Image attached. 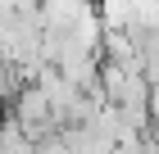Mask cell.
Wrapping results in <instances>:
<instances>
[{
  "label": "cell",
  "mask_w": 159,
  "mask_h": 154,
  "mask_svg": "<svg viewBox=\"0 0 159 154\" xmlns=\"http://www.w3.org/2000/svg\"><path fill=\"white\" fill-rule=\"evenodd\" d=\"M14 118L23 122V131L32 136V141L59 131V122H55V104H50V95H46L41 82H23L18 91H14Z\"/></svg>",
  "instance_id": "cell-1"
},
{
  "label": "cell",
  "mask_w": 159,
  "mask_h": 154,
  "mask_svg": "<svg viewBox=\"0 0 159 154\" xmlns=\"http://www.w3.org/2000/svg\"><path fill=\"white\" fill-rule=\"evenodd\" d=\"M96 9V0H41V9H37V18H41V27H55V32H68V27L82 18V14H91Z\"/></svg>",
  "instance_id": "cell-2"
},
{
  "label": "cell",
  "mask_w": 159,
  "mask_h": 154,
  "mask_svg": "<svg viewBox=\"0 0 159 154\" xmlns=\"http://www.w3.org/2000/svg\"><path fill=\"white\" fill-rule=\"evenodd\" d=\"M0 154H37V141L23 131L18 118H5V122H0Z\"/></svg>",
  "instance_id": "cell-3"
},
{
  "label": "cell",
  "mask_w": 159,
  "mask_h": 154,
  "mask_svg": "<svg viewBox=\"0 0 159 154\" xmlns=\"http://www.w3.org/2000/svg\"><path fill=\"white\" fill-rule=\"evenodd\" d=\"M37 154H73V145H68L64 131H50V136H41V141H37Z\"/></svg>",
  "instance_id": "cell-4"
},
{
  "label": "cell",
  "mask_w": 159,
  "mask_h": 154,
  "mask_svg": "<svg viewBox=\"0 0 159 154\" xmlns=\"http://www.w3.org/2000/svg\"><path fill=\"white\" fill-rule=\"evenodd\" d=\"M150 131H155V136H159V109H155V122H150Z\"/></svg>",
  "instance_id": "cell-5"
}]
</instances>
